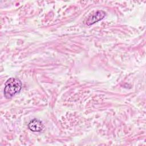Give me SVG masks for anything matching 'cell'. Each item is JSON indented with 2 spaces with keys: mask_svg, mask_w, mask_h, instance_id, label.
<instances>
[{
  "mask_svg": "<svg viewBox=\"0 0 146 146\" xmlns=\"http://www.w3.org/2000/svg\"><path fill=\"white\" fill-rule=\"evenodd\" d=\"M106 15V13L103 10H98L94 14L90 15L86 21L87 25H92L100 20H102Z\"/></svg>",
  "mask_w": 146,
  "mask_h": 146,
  "instance_id": "obj_2",
  "label": "cell"
},
{
  "mask_svg": "<svg viewBox=\"0 0 146 146\" xmlns=\"http://www.w3.org/2000/svg\"><path fill=\"white\" fill-rule=\"evenodd\" d=\"M28 127L32 131L41 132L44 129V125L40 120L34 119L29 123Z\"/></svg>",
  "mask_w": 146,
  "mask_h": 146,
  "instance_id": "obj_3",
  "label": "cell"
},
{
  "mask_svg": "<svg viewBox=\"0 0 146 146\" xmlns=\"http://www.w3.org/2000/svg\"><path fill=\"white\" fill-rule=\"evenodd\" d=\"M22 88L21 81L15 78L9 79L5 84L4 95L7 99L12 98L15 94L18 93Z\"/></svg>",
  "mask_w": 146,
  "mask_h": 146,
  "instance_id": "obj_1",
  "label": "cell"
}]
</instances>
